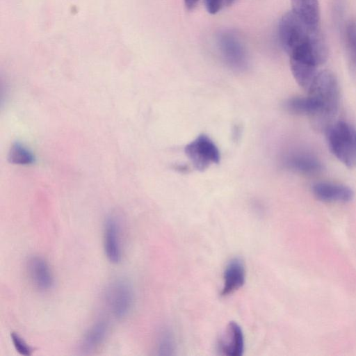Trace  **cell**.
I'll return each instance as SVG.
<instances>
[{
  "label": "cell",
  "instance_id": "17",
  "mask_svg": "<svg viewBox=\"0 0 356 356\" xmlns=\"http://www.w3.org/2000/svg\"><path fill=\"white\" fill-rule=\"evenodd\" d=\"M175 349L174 338L168 330H163L157 339V351L159 355H169Z\"/></svg>",
  "mask_w": 356,
  "mask_h": 356
},
{
  "label": "cell",
  "instance_id": "5",
  "mask_svg": "<svg viewBox=\"0 0 356 356\" xmlns=\"http://www.w3.org/2000/svg\"><path fill=\"white\" fill-rule=\"evenodd\" d=\"M220 54L232 69L236 71L246 70L248 60L247 51L238 36L231 31H222L217 37Z\"/></svg>",
  "mask_w": 356,
  "mask_h": 356
},
{
  "label": "cell",
  "instance_id": "3",
  "mask_svg": "<svg viewBox=\"0 0 356 356\" xmlns=\"http://www.w3.org/2000/svg\"><path fill=\"white\" fill-rule=\"evenodd\" d=\"M330 150L344 165L356 168V129L344 121L332 123L326 129Z\"/></svg>",
  "mask_w": 356,
  "mask_h": 356
},
{
  "label": "cell",
  "instance_id": "7",
  "mask_svg": "<svg viewBox=\"0 0 356 356\" xmlns=\"http://www.w3.org/2000/svg\"><path fill=\"white\" fill-rule=\"evenodd\" d=\"M104 250L107 259L118 264L122 258L121 229L118 218L114 215L106 217L104 223Z\"/></svg>",
  "mask_w": 356,
  "mask_h": 356
},
{
  "label": "cell",
  "instance_id": "13",
  "mask_svg": "<svg viewBox=\"0 0 356 356\" xmlns=\"http://www.w3.org/2000/svg\"><path fill=\"white\" fill-rule=\"evenodd\" d=\"M108 332V323L104 320L95 322L83 334L80 343L83 353H90L97 349L104 341Z\"/></svg>",
  "mask_w": 356,
  "mask_h": 356
},
{
  "label": "cell",
  "instance_id": "16",
  "mask_svg": "<svg viewBox=\"0 0 356 356\" xmlns=\"http://www.w3.org/2000/svg\"><path fill=\"white\" fill-rule=\"evenodd\" d=\"M347 54L350 65L356 72V20H350L345 29Z\"/></svg>",
  "mask_w": 356,
  "mask_h": 356
},
{
  "label": "cell",
  "instance_id": "19",
  "mask_svg": "<svg viewBox=\"0 0 356 356\" xmlns=\"http://www.w3.org/2000/svg\"><path fill=\"white\" fill-rule=\"evenodd\" d=\"M345 1L344 0H333V13L334 18L338 22L340 23L344 15L345 12Z\"/></svg>",
  "mask_w": 356,
  "mask_h": 356
},
{
  "label": "cell",
  "instance_id": "9",
  "mask_svg": "<svg viewBox=\"0 0 356 356\" xmlns=\"http://www.w3.org/2000/svg\"><path fill=\"white\" fill-rule=\"evenodd\" d=\"M314 197L322 202L346 203L354 197L353 191L344 184L321 181L312 187Z\"/></svg>",
  "mask_w": 356,
  "mask_h": 356
},
{
  "label": "cell",
  "instance_id": "21",
  "mask_svg": "<svg viewBox=\"0 0 356 356\" xmlns=\"http://www.w3.org/2000/svg\"><path fill=\"white\" fill-rule=\"evenodd\" d=\"M199 0H184V3L187 9L193 10L197 5Z\"/></svg>",
  "mask_w": 356,
  "mask_h": 356
},
{
  "label": "cell",
  "instance_id": "2",
  "mask_svg": "<svg viewBox=\"0 0 356 356\" xmlns=\"http://www.w3.org/2000/svg\"><path fill=\"white\" fill-rule=\"evenodd\" d=\"M278 34L281 44L288 54L297 48L324 39L320 27L309 26L292 10L282 17Z\"/></svg>",
  "mask_w": 356,
  "mask_h": 356
},
{
  "label": "cell",
  "instance_id": "14",
  "mask_svg": "<svg viewBox=\"0 0 356 356\" xmlns=\"http://www.w3.org/2000/svg\"><path fill=\"white\" fill-rule=\"evenodd\" d=\"M284 106L291 113L307 115L312 120L317 117L320 111L316 102L309 95L289 98L284 102Z\"/></svg>",
  "mask_w": 356,
  "mask_h": 356
},
{
  "label": "cell",
  "instance_id": "20",
  "mask_svg": "<svg viewBox=\"0 0 356 356\" xmlns=\"http://www.w3.org/2000/svg\"><path fill=\"white\" fill-rule=\"evenodd\" d=\"M206 9L210 14H216L219 12L225 2L224 0H204Z\"/></svg>",
  "mask_w": 356,
  "mask_h": 356
},
{
  "label": "cell",
  "instance_id": "1",
  "mask_svg": "<svg viewBox=\"0 0 356 356\" xmlns=\"http://www.w3.org/2000/svg\"><path fill=\"white\" fill-rule=\"evenodd\" d=\"M319 106V113L313 120L318 129L325 130L332 124V118L337 113L339 101L340 89L336 76L330 70H323L317 73L307 90Z\"/></svg>",
  "mask_w": 356,
  "mask_h": 356
},
{
  "label": "cell",
  "instance_id": "22",
  "mask_svg": "<svg viewBox=\"0 0 356 356\" xmlns=\"http://www.w3.org/2000/svg\"><path fill=\"white\" fill-rule=\"evenodd\" d=\"M225 1V3L227 5V6H229V5H232L234 1L235 0H224Z\"/></svg>",
  "mask_w": 356,
  "mask_h": 356
},
{
  "label": "cell",
  "instance_id": "11",
  "mask_svg": "<svg viewBox=\"0 0 356 356\" xmlns=\"http://www.w3.org/2000/svg\"><path fill=\"white\" fill-rule=\"evenodd\" d=\"M244 336L240 325L234 321L227 325L218 342L219 350L227 356H240L244 350Z\"/></svg>",
  "mask_w": 356,
  "mask_h": 356
},
{
  "label": "cell",
  "instance_id": "12",
  "mask_svg": "<svg viewBox=\"0 0 356 356\" xmlns=\"http://www.w3.org/2000/svg\"><path fill=\"white\" fill-rule=\"evenodd\" d=\"M245 267L242 259L238 257L231 259L225 268L221 296H227L238 290L245 284Z\"/></svg>",
  "mask_w": 356,
  "mask_h": 356
},
{
  "label": "cell",
  "instance_id": "15",
  "mask_svg": "<svg viewBox=\"0 0 356 356\" xmlns=\"http://www.w3.org/2000/svg\"><path fill=\"white\" fill-rule=\"evenodd\" d=\"M8 159L14 164L29 165L34 162V156L23 144L17 142L10 149Z\"/></svg>",
  "mask_w": 356,
  "mask_h": 356
},
{
  "label": "cell",
  "instance_id": "8",
  "mask_svg": "<svg viewBox=\"0 0 356 356\" xmlns=\"http://www.w3.org/2000/svg\"><path fill=\"white\" fill-rule=\"evenodd\" d=\"M282 164L286 169L305 175H314L323 170V165L318 158L304 151L287 154Z\"/></svg>",
  "mask_w": 356,
  "mask_h": 356
},
{
  "label": "cell",
  "instance_id": "4",
  "mask_svg": "<svg viewBox=\"0 0 356 356\" xmlns=\"http://www.w3.org/2000/svg\"><path fill=\"white\" fill-rule=\"evenodd\" d=\"M104 300L111 314L123 318L131 312L134 305V291L131 284L124 279L111 282L104 293Z\"/></svg>",
  "mask_w": 356,
  "mask_h": 356
},
{
  "label": "cell",
  "instance_id": "6",
  "mask_svg": "<svg viewBox=\"0 0 356 356\" xmlns=\"http://www.w3.org/2000/svg\"><path fill=\"white\" fill-rule=\"evenodd\" d=\"M184 151L194 168L200 171L220 161V152L217 146L209 137L204 134L188 143Z\"/></svg>",
  "mask_w": 356,
  "mask_h": 356
},
{
  "label": "cell",
  "instance_id": "18",
  "mask_svg": "<svg viewBox=\"0 0 356 356\" xmlns=\"http://www.w3.org/2000/svg\"><path fill=\"white\" fill-rule=\"evenodd\" d=\"M10 339L16 351L21 355L29 356L31 355L32 348L17 332H11Z\"/></svg>",
  "mask_w": 356,
  "mask_h": 356
},
{
  "label": "cell",
  "instance_id": "10",
  "mask_svg": "<svg viewBox=\"0 0 356 356\" xmlns=\"http://www.w3.org/2000/svg\"><path fill=\"white\" fill-rule=\"evenodd\" d=\"M26 268L29 277L37 289L47 291L53 287L54 275L48 262L43 257L40 256L29 257Z\"/></svg>",
  "mask_w": 356,
  "mask_h": 356
}]
</instances>
